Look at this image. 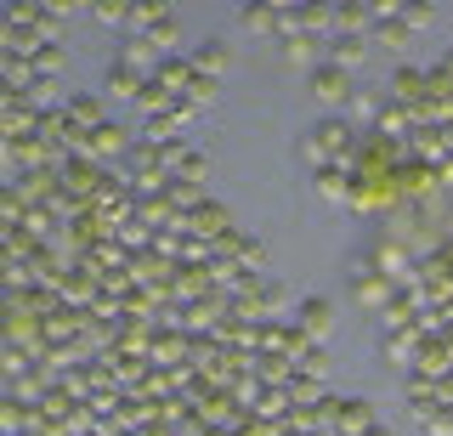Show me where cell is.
Instances as JSON below:
<instances>
[{
    "label": "cell",
    "mask_w": 453,
    "mask_h": 436,
    "mask_svg": "<svg viewBox=\"0 0 453 436\" xmlns=\"http://www.w3.org/2000/svg\"><path fill=\"white\" fill-rule=\"evenodd\" d=\"M278 51H283V63H295V68H318L323 63V40H311V34H283L278 40Z\"/></svg>",
    "instance_id": "6"
},
{
    "label": "cell",
    "mask_w": 453,
    "mask_h": 436,
    "mask_svg": "<svg viewBox=\"0 0 453 436\" xmlns=\"http://www.w3.org/2000/svg\"><path fill=\"white\" fill-rule=\"evenodd\" d=\"M363 57H368V40H357V34H334L329 46H323V63H334V68H363Z\"/></svg>",
    "instance_id": "8"
},
{
    "label": "cell",
    "mask_w": 453,
    "mask_h": 436,
    "mask_svg": "<svg viewBox=\"0 0 453 436\" xmlns=\"http://www.w3.org/2000/svg\"><path fill=\"white\" fill-rule=\"evenodd\" d=\"M125 148H131V131H125V125H96V131H91V153H96V159H113V153H125Z\"/></svg>",
    "instance_id": "14"
},
{
    "label": "cell",
    "mask_w": 453,
    "mask_h": 436,
    "mask_svg": "<svg viewBox=\"0 0 453 436\" xmlns=\"http://www.w3.org/2000/svg\"><path fill=\"white\" fill-rule=\"evenodd\" d=\"M311 187H318L329 204H340V199H346V164H323V171L311 176Z\"/></svg>",
    "instance_id": "16"
},
{
    "label": "cell",
    "mask_w": 453,
    "mask_h": 436,
    "mask_svg": "<svg viewBox=\"0 0 453 436\" xmlns=\"http://www.w3.org/2000/svg\"><path fill=\"white\" fill-rule=\"evenodd\" d=\"M368 40H380V46H391V51H408L414 29H408L403 18H386V23H374V34H368Z\"/></svg>",
    "instance_id": "18"
},
{
    "label": "cell",
    "mask_w": 453,
    "mask_h": 436,
    "mask_svg": "<svg viewBox=\"0 0 453 436\" xmlns=\"http://www.w3.org/2000/svg\"><path fill=\"white\" fill-rule=\"evenodd\" d=\"M363 436H391V431H386V425H368V431H363Z\"/></svg>",
    "instance_id": "33"
},
{
    "label": "cell",
    "mask_w": 453,
    "mask_h": 436,
    "mask_svg": "<svg viewBox=\"0 0 453 436\" xmlns=\"http://www.w3.org/2000/svg\"><path fill=\"white\" fill-rule=\"evenodd\" d=\"M346 419H351V425H363V431H368V425H374V408H368V402H351V408H346Z\"/></svg>",
    "instance_id": "30"
},
{
    "label": "cell",
    "mask_w": 453,
    "mask_h": 436,
    "mask_svg": "<svg viewBox=\"0 0 453 436\" xmlns=\"http://www.w3.org/2000/svg\"><path fill=\"white\" fill-rule=\"evenodd\" d=\"M216 96H221V80H210V74H198L193 86H188V103H193V108H210Z\"/></svg>",
    "instance_id": "24"
},
{
    "label": "cell",
    "mask_w": 453,
    "mask_h": 436,
    "mask_svg": "<svg viewBox=\"0 0 453 436\" xmlns=\"http://www.w3.org/2000/svg\"><path fill=\"white\" fill-rule=\"evenodd\" d=\"M311 142H318V153H323L329 164H346V153H351V125H346V119H318Z\"/></svg>",
    "instance_id": "2"
},
{
    "label": "cell",
    "mask_w": 453,
    "mask_h": 436,
    "mask_svg": "<svg viewBox=\"0 0 453 436\" xmlns=\"http://www.w3.org/2000/svg\"><path fill=\"white\" fill-rule=\"evenodd\" d=\"M91 18L96 23H131V6H125V0H96Z\"/></svg>",
    "instance_id": "25"
},
{
    "label": "cell",
    "mask_w": 453,
    "mask_h": 436,
    "mask_svg": "<svg viewBox=\"0 0 453 436\" xmlns=\"http://www.w3.org/2000/svg\"><path fill=\"white\" fill-rule=\"evenodd\" d=\"M436 74H442V80H448V86H453V46L442 51V63H436Z\"/></svg>",
    "instance_id": "32"
},
{
    "label": "cell",
    "mask_w": 453,
    "mask_h": 436,
    "mask_svg": "<svg viewBox=\"0 0 453 436\" xmlns=\"http://www.w3.org/2000/svg\"><path fill=\"white\" fill-rule=\"evenodd\" d=\"M403 23H408V29H431V23H436V6H425V0H414V6H403Z\"/></svg>",
    "instance_id": "27"
},
{
    "label": "cell",
    "mask_w": 453,
    "mask_h": 436,
    "mask_svg": "<svg viewBox=\"0 0 453 436\" xmlns=\"http://www.w3.org/2000/svg\"><path fill=\"white\" fill-rule=\"evenodd\" d=\"M334 34H357V40L374 34V11H368V0H363V6H334Z\"/></svg>",
    "instance_id": "13"
},
{
    "label": "cell",
    "mask_w": 453,
    "mask_h": 436,
    "mask_svg": "<svg viewBox=\"0 0 453 436\" xmlns=\"http://www.w3.org/2000/svg\"><path fill=\"white\" fill-rule=\"evenodd\" d=\"M176 176H188L193 187H204V176H210V159H204V153H181V159H176Z\"/></svg>",
    "instance_id": "23"
},
{
    "label": "cell",
    "mask_w": 453,
    "mask_h": 436,
    "mask_svg": "<svg viewBox=\"0 0 453 436\" xmlns=\"http://www.w3.org/2000/svg\"><path fill=\"white\" fill-rule=\"evenodd\" d=\"M193 80H198V63H188V57H165V63H159V86H170V91L188 96Z\"/></svg>",
    "instance_id": "15"
},
{
    "label": "cell",
    "mask_w": 453,
    "mask_h": 436,
    "mask_svg": "<svg viewBox=\"0 0 453 436\" xmlns=\"http://www.w3.org/2000/svg\"><path fill=\"white\" fill-rule=\"evenodd\" d=\"M408 125H414V114H408V108H386V114H380V125H374V131L396 136V131H408Z\"/></svg>",
    "instance_id": "28"
},
{
    "label": "cell",
    "mask_w": 453,
    "mask_h": 436,
    "mask_svg": "<svg viewBox=\"0 0 453 436\" xmlns=\"http://www.w3.org/2000/svg\"><path fill=\"white\" fill-rule=\"evenodd\" d=\"M351 119H363V125H380V114H386V103H380V91H351Z\"/></svg>",
    "instance_id": "19"
},
{
    "label": "cell",
    "mask_w": 453,
    "mask_h": 436,
    "mask_svg": "<svg viewBox=\"0 0 453 436\" xmlns=\"http://www.w3.org/2000/svg\"><path fill=\"white\" fill-rule=\"evenodd\" d=\"M119 63L125 68H136V74H148V68H159L165 57H159V46H153L148 34H125V46H119ZM153 80V74H148Z\"/></svg>",
    "instance_id": "7"
},
{
    "label": "cell",
    "mask_w": 453,
    "mask_h": 436,
    "mask_svg": "<svg viewBox=\"0 0 453 436\" xmlns=\"http://www.w3.org/2000/svg\"><path fill=\"white\" fill-rule=\"evenodd\" d=\"M306 91L318 96V108H346L351 91H357V80H351L346 68H334V63H318V68L306 74Z\"/></svg>",
    "instance_id": "1"
},
{
    "label": "cell",
    "mask_w": 453,
    "mask_h": 436,
    "mask_svg": "<svg viewBox=\"0 0 453 436\" xmlns=\"http://www.w3.org/2000/svg\"><path fill=\"white\" fill-rule=\"evenodd\" d=\"M142 86H148V74H136V68H125L119 57L108 63V74H103V91H108V96H119V103H131V108H136Z\"/></svg>",
    "instance_id": "3"
},
{
    "label": "cell",
    "mask_w": 453,
    "mask_h": 436,
    "mask_svg": "<svg viewBox=\"0 0 453 436\" xmlns=\"http://www.w3.org/2000/svg\"><path fill=\"white\" fill-rule=\"evenodd\" d=\"M295 18H301V34L323 40V46L334 40V6H295Z\"/></svg>",
    "instance_id": "12"
},
{
    "label": "cell",
    "mask_w": 453,
    "mask_h": 436,
    "mask_svg": "<svg viewBox=\"0 0 453 436\" xmlns=\"http://www.w3.org/2000/svg\"><path fill=\"white\" fill-rule=\"evenodd\" d=\"M28 103H35L40 114H51V103H63V108H68V96H63V86H57V80H46V74H40L35 86H28Z\"/></svg>",
    "instance_id": "21"
},
{
    "label": "cell",
    "mask_w": 453,
    "mask_h": 436,
    "mask_svg": "<svg viewBox=\"0 0 453 436\" xmlns=\"http://www.w3.org/2000/svg\"><path fill=\"white\" fill-rule=\"evenodd\" d=\"M136 108H142L148 119L170 114V108H176V103H170V86H159V80H148V86H142V96H136Z\"/></svg>",
    "instance_id": "17"
},
{
    "label": "cell",
    "mask_w": 453,
    "mask_h": 436,
    "mask_svg": "<svg viewBox=\"0 0 453 436\" xmlns=\"http://www.w3.org/2000/svg\"><path fill=\"white\" fill-rule=\"evenodd\" d=\"M148 40H153V46H159V57H165V51H176V40H181V23H176V11L153 23V29H148Z\"/></svg>",
    "instance_id": "22"
},
{
    "label": "cell",
    "mask_w": 453,
    "mask_h": 436,
    "mask_svg": "<svg viewBox=\"0 0 453 436\" xmlns=\"http://www.w3.org/2000/svg\"><path fill=\"white\" fill-rule=\"evenodd\" d=\"M391 294V278H380L374 266H357V272H351V301L357 306H380Z\"/></svg>",
    "instance_id": "9"
},
{
    "label": "cell",
    "mask_w": 453,
    "mask_h": 436,
    "mask_svg": "<svg viewBox=\"0 0 453 436\" xmlns=\"http://www.w3.org/2000/svg\"><path fill=\"white\" fill-rule=\"evenodd\" d=\"M35 74L63 80V74H68V51H63V46H40V51H35Z\"/></svg>",
    "instance_id": "20"
},
{
    "label": "cell",
    "mask_w": 453,
    "mask_h": 436,
    "mask_svg": "<svg viewBox=\"0 0 453 436\" xmlns=\"http://www.w3.org/2000/svg\"><path fill=\"white\" fill-rule=\"evenodd\" d=\"M414 357V334H391L386 340V363H408Z\"/></svg>",
    "instance_id": "29"
},
{
    "label": "cell",
    "mask_w": 453,
    "mask_h": 436,
    "mask_svg": "<svg viewBox=\"0 0 453 436\" xmlns=\"http://www.w3.org/2000/svg\"><path fill=\"white\" fill-rule=\"evenodd\" d=\"M159 18H170V11H165V6H153V0H136V6H131V23H136L142 34H148V29H153Z\"/></svg>",
    "instance_id": "26"
},
{
    "label": "cell",
    "mask_w": 453,
    "mask_h": 436,
    "mask_svg": "<svg viewBox=\"0 0 453 436\" xmlns=\"http://www.w3.org/2000/svg\"><path fill=\"white\" fill-rule=\"evenodd\" d=\"M425 91H431L425 68H414V63H396L391 68V96H396V103H425Z\"/></svg>",
    "instance_id": "5"
},
{
    "label": "cell",
    "mask_w": 453,
    "mask_h": 436,
    "mask_svg": "<svg viewBox=\"0 0 453 436\" xmlns=\"http://www.w3.org/2000/svg\"><path fill=\"white\" fill-rule=\"evenodd\" d=\"M198 74H210V80H221L226 68H233L238 57H233V46H226V40H204V46H198Z\"/></svg>",
    "instance_id": "11"
},
{
    "label": "cell",
    "mask_w": 453,
    "mask_h": 436,
    "mask_svg": "<svg viewBox=\"0 0 453 436\" xmlns=\"http://www.w3.org/2000/svg\"><path fill=\"white\" fill-rule=\"evenodd\" d=\"M301 329L311 334V340H329V334H334V301L306 294V301H301Z\"/></svg>",
    "instance_id": "4"
},
{
    "label": "cell",
    "mask_w": 453,
    "mask_h": 436,
    "mask_svg": "<svg viewBox=\"0 0 453 436\" xmlns=\"http://www.w3.org/2000/svg\"><path fill=\"white\" fill-rule=\"evenodd\" d=\"M68 119H74V131H80V136H91L96 125H108L103 96H68Z\"/></svg>",
    "instance_id": "10"
},
{
    "label": "cell",
    "mask_w": 453,
    "mask_h": 436,
    "mask_svg": "<svg viewBox=\"0 0 453 436\" xmlns=\"http://www.w3.org/2000/svg\"><path fill=\"white\" fill-rule=\"evenodd\" d=\"M306 374H329V351H323V346L306 351Z\"/></svg>",
    "instance_id": "31"
}]
</instances>
